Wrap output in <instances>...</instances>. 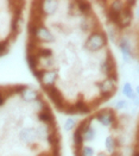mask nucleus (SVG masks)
Here are the masks:
<instances>
[{"label": "nucleus", "instance_id": "4", "mask_svg": "<svg viewBox=\"0 0 139 156\" xmlns=\"http://www.w3.org/2000/svg\"><path fill=\"white\" fill-rule=\"evenodd\" d=\"M101 12L108 36L139 62V1H93Z\"/></svg>", "mask_w": 139, "mask_h": 156}, {"label": "nucleus", "instance_id": "2", "mask_svg": "<svg viewBox=\"0 0 139 156\" xmlns=\"http://www.w3.org/2000/svg\"><path fill=\"white\" fill-rule=\"evenodd\" d=\"M54 107L37 88L0 85V156H62Z\"/></svg>", "mask_w": 139, "mask_h": 156}, {"label": "nucleus", "instance_id": "1", "mask_svg": "<svg viewBox=\"0 0 139 156\" xmlns=\"http://www.w3.org/2000/svg\"><path fill=\"white\" fill-rule=\"evenodd\" d=\"M26 61L52 107L86 116L119 88V68L98 10L86 0L30 2Z\"/></svg>", "mask_w": 139, "mask_h": 156}, {"label": "nucleus", "instance_id": "5", "mask_svg": "<svg viewBox=\"0 0 139 156\" xmlns=\"http://www.w3.org/2000/svg\"><path fill=\"white\" fill-rule=\"evenodd\" d=\"M25 7V1H0V57L10 51L22 32Z\"/></svg>", "mask_w": 139, "mask_h": 156}, {"label": "nucleus", "instance_id": "6", "mask_svg": "<svg viewBox=\"0 0 139 156\" xmlns=\"http://www.w3.org/2000/svg\"><path fill=\"white\" fill-rule=\"evenodd\" d=\"M130 156H139V119L137 122L136 129H134V133H133V140H132Z\"/></svg>", "mask_w": 139, "mask_h": 156}, {"label": "nucleus", "instance_id": "3", "mask_svg": "<svg viewBox=\"0 0 139 156\" xmlns=\"http://www.w3.org/2000/svg\"><path fill=\"white\" fill-rule=\"evenodd\" d=\"M128 118L116 108L102 106L86 115L73 131L74 156H125Z\"/></svg>", "mask_w": 139, "mask_h": 156}]
</instances>
